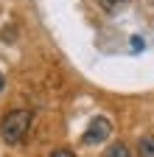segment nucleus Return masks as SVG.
Returning <instances> with one entry per match:
<instances>
[{"instance_id": "obj_1", "label": "nucleus", "mask_w": 154, "mask_h": 157, "mask_svg": "<svg viewBox=\"0 0 154 157\" xmlns=\"http://www.w3.org/2000/svg\"><path fill=\"white\" fill-rule=\"evenodd\" d=\"M31 121H34L31 109H11V112H6L3 121H0V135H3V140L9 146L20 143L28 135V129H31Z\"/></svg>"}, {"instance_id": "obj_2", "label": "nucleus", "mask_w": 154, "mask_h": 157, "mask_svg": "<svg viewBox=\"0 0 154 157\" xmlns=\"http://www.w3.org/2000/svg\"><path fill=\"white\" fill-rule=\"evenodd\" d=\"M109 132H112L109 121L98 115V118H92V121H90L87 132L81 135V143H84V146H95V143H104L107 137H109Z\"/></svg>"}, {"instance_id": "obj_3", "label": "nucleus", "mask_w": 154, "mask_h": 157, "mask_svg": "<svg viewBox=\"0 0 154 157\" xmlns=\"http://www.w3.org/2000/svg\"><path fill=\"white\" fill-rule=\"evenodd\" d=\"M104 157H132V151H129V146L126 143H112L109 149H107V154Z\"/></svg>"}, {"instance_id": "obj_4", "label": "nucleus", "mask_w": 154, "mask_h": 157, "mask_svg": "<svg viewBox=\"0 0 154 157\" xmlns=\"http://www.w3.org/2000/svg\"><path fill=\"white\" fill-rule=\"evenodd\" d=\"M137 154L140 157H154V137H143L137 143Z\"/></svg>"}, {"instance_id": "obj_5", "label": "nucleus", "mask_w": 154, "mask_h": 157, "mask_svg": "<svg viewBox=\"0 0 154 157\" xmlns=\"http://www.w3.org/2000/svg\"><path fill=\"white\" fill-rule=\"evenodd\" d=\"M98 3H101L107 11H118L121 6H126V3H129V0H98Z\"/></svg>"}, {"instance_id": "obj_6", "label": "nucleus", "mask_w": 154, "mask_h": 157, "mask_svg": "<svg viewBox=\"0 0 154 157\" xmlns=\"http://www.w3.org/2000/svg\"><path fill=\"white\" fill-rule=\"evenodd\" d=\"M51 157H76L70 149H56V151H51Z\"/></svg>"}, {"instance_id": "obj_7", "label": "nucleus", "mask_w": 154, "mask_h": 157, "mask_svg": "<svg viewBox=\"0 0 154 157\" xmlns=\"http://www.w3.org/2000/svg\"><path fill=\"white\" fill-rule=\"evenodd\" d=\"M132 48H134V51H140V48H143V39H140V36H134V39H132Z\"/></svg>"}, {"instance_id": "obj_8", "label": "nucleus", "mask_w": 154, "mask_h": 157, "mask_svg": "<svg viewBox=\"0 0 154 157\" xmlns=\"http://www.w3.org/2000/svg\"><path fill=\"white\" fill-rule=\"evenodd\" d=\"M0 90H3V76H0Z\"/></svg>"}, {"instance_id": "obj_9", "label": "nucleus", "mask_w": 154, "mask_h": 157, "mask_svg": "<svg viewBox=\"0 0 154 157\" xmlns=\"http://www.w3.org/2000/svg\"><path fill=\"white\" fill-rule=\"evenodd\" d=\"M148 3H154V0H148Z\"/></svg>"}]
</instances>
